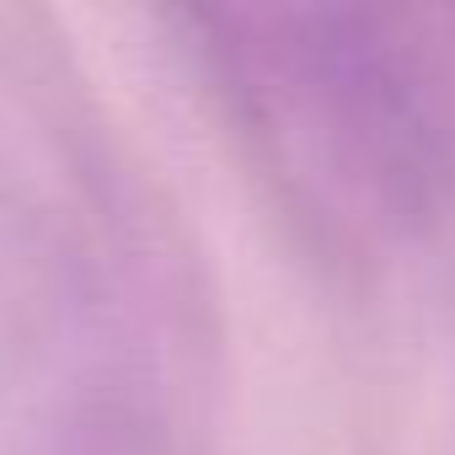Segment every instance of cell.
Returning <instances> with one entry per match:
<instances>
[{
  "mask_svg": "<svg viewBox=\"0 0 455 455\" xmlns=\"http://www.w3.org/2000/svg\"><path fill=\"white\" fill-rule=\"evenodd\" d=\"M220 65L274 161L370 225L428 214L450 177V134L423 60L359 12H204Z\"/></svg>",
  "mask_w": 455,
  "mask_h": 455,
  "instance_id": "obj_1",
  "label": "cell"
}]
</instances>
